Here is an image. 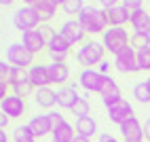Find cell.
<instances>
[{"label":"cell","instance_id":"2","mask_svg":"<svg viewBox=\"0 0 150 142\" xmlns=\"http://www.w3.org/2000/svg\"><path fill=\"white\" fill-rule=\"evenodd\" d=\"M104 55H106V47L99 40L91 38L76 51V62L83 68H93V66H99L104 62Z\"/></svg>","mask_w":150,"mask_h":142},{"label":"cell","instance_id":"25","mask_svg":"<svg viewBox=\"0 0 150 142\" xmlns=\"http://www.w3.org/2000/svg\"><path fill=\"white\" fill-rule=\"evenodd\" d=\"M131 93H133V98L137 100V102H142V104H148V102H150V89L146 87L144 81H142V83H135V85H133Z\"/></svg>","mask_w":150,"mask_h":142},{"label":"cell","instance_id":"16","mask_svg":"<svg viewBox=\"0 0 150 142\" xmlns=\"http://www.w3.org/2000/svg\"><path fill=\"white\" fill-rule=\"evenodd\" d=\"M47 49H49V57H68L70 51H72V47L68 45V40L59 32H55L51 38H49Z\"/></svg>","mask_w":150,"mask_h":142},{"label":"cell","instance_id":"3","mask_svg":"<svg viewBox=\"0 0 150 142\" xmlns=\"http://www.w3.org/2000/svg\"><path fill=\"white\" fill-rule=\"evenodd\" d=\"M13 26L19 30V32H30V30H38L42 26V19L40 15H38V11L32 6V4H23V6H19L17 11L13 13Z\"/></svg>","mask_w":150,"mask_h":142},{"label":"cell","instance_id":"19","mask_svg":"<svg viewBox=\"0 0 150 142\" xmlns=\"http://www.w3.org/2000/svg\"><path fill=\"white\" fill-rule=\"evenodd\" d=\"M133 32H142V34H150V13L144 11L142 9H137V11H131V24Z\"/></svg>","mask_w":150,"mask_h":142},{"label":"cell","instance_id":"35","mask_svg":"<svg viewBox=\"0 0 150 142\" xmlns=\"http://www.w3.org/2000/svg\"><path fill=\"white\" fill-rule=\"evenodd\" d=\"M129 11H137V9H142V2L139 0H127V2H123Z\"/></svg>","mask_w":150,"mask_h":142},{"label":"cell","instance_id":"36","mask_svg":"<svg viewBox=\"0 0 150 142\" xmlns=\"http://www.w3.org/2000/svg\"><path fill=\"white\" fill-rule=\"evenodd\" d=\"M97 142H118L114 136H110V134H99L97 136Z\"/></svg>","mask_w":150,"mask_h":142},{"label":"cell","instance_id":"21","mask_svg":"<svg viewBox=\"0 0 150 142\" xmlns=\"http://www.w3.org/2000/svg\"><path fill=\"white\" fill-rule=\"evenodd\" d=\"M49 76H51V85L64 87L70 78V68L68 64H49Z\"/></svg>","mask_w":150,"mask_h":142},{"label":"cell","instance_id":"29","mask_svg":"<svg viewBox=\"0 0 150 142\" xmlns=\"http://www.w3.org/2000/svg\"><path fill=\"white\" fill-rule=\"evenodd\" d=\"M25 78H28V70H23V68H17V66H11V72H8L6 83L13 87L15 83H19V81H25Z\"/></svg>","mask_w":150,"mask_h":142},{"label":"cell","instance_id":"17","mask_svg":"<svg viewBox=\"0 0 150 142\" xmlns=\"http://www.w3.org/2000/svg\"><path fill=\"white\" fill-rule=\"evenodd\" d=\"M28 4H32L36 11H38L42 24L51 21V19L55 17V13H57V9L62 6V2H55V0H32V2H28Z\"/></svg>","mask_w":150,"mask_h":142},{"label":"cell","instance_id":"27","mask_svg":"<svg viewBox=\"0 0 150 142\" xmlns=\"http://www.w3.org/2000/svg\"><path fill=\"white\" fill-rule=\"evenodd\" d=\"M131 47L135 51H142V49L150 47V34H142V32H133L131 34Z\"/></svg>","mask_w":150,"mask_h":142},{"label":"cell","instance_id":"15","mask_svg":"<svg viewBox=\"0 0 150 142\" xmlns=\"http://www.w3.org/2000/svg\"><path fill=\"white\" fill-rule=\"evenodd\" d=\"M81 98L83 96H78L76 87H72V85H64V87L57 89V104H59V108H64V110H72Z\"/></svg>","mask_w":150,"mask_h":142},{"label":"cell","instance_id":"39","mask_svg":"<svg viewBox=\"0 0 150 142\" xmlns=\"http://www.w3.org/2000/svg\"><path fill=\"white\" fill-rule=\"evenodd\" d=\"M0 142H8V136H6V129L0 131Z\"/></svg>","mask_w":150,"mask_h":142},{"label":"cell","instance_id":"23","mask_svg":"<svg viewBox=\"0 0 150 142\" xmlns=\"http://www.w3.org/2000/svg\"><path fill=\"white\" fill-rule=\"evenodd\" d=\"M76 134L81 138H89L91 140V136L97 131V121L93 117H83V119H76Z\"/></svg>","mask_w":150,"mask_h":142},{"label":"cell","instance_id":"37","mask_svg":"<svg viewBox=\"0 0 150 142\" xmlns=\"http://www.w3.org/2000/svg\"><path fill=\"white\" fill-rule=\"evenodd\" d=\"M144 136H146L148 142H150V117L146 119V123H144Z\"/></svg>","mask_w":150,"mask_h":142},{"label":"cell","instance_id":"11","mask_svg":"<svg viewBox=\"0 0 150 142\" xmlns=\"http://www.w3.org/2000/svg\"><path fill=\"white\" fill-rule=\"evenodd\" d=\"M47 43H49V40L45 38V34L40 32V30H30V32H23L21 34V45L32 55L42 53V49H47Z\"/></svg>","mask_w":150,"mask_h":142},{"label":"cell","instance_id":"40","mask_svg":"<svg viewBox=\"0 0 150 142\" xmlns=\"http://www.w3.org/2000/svg\"><path fill=\"white\" fill-rule=\"evenodd\" d=\"M74 142H91V140H89V138H81V136H76V140Z\"/></svg>","mask_w":150,"mask_h":142},{"label":"cell","instance_id":"41","mask_svg":"<svg viewBox=\"0 0 150 142\" xmlns=\"http://www.w3.org/2000/svg\"><path fill=\"white\" fill-rule=\"evenodd\" d=\"M13 142H36L34 138H30V140H13Z\"/></svg>","mask_w":150,"mask_h":142},{"label":"cell","instance_id":"10","mask_svg":"<svg viewBox=\"0 0 150 142\" xmlns=\"http://www.w3.org/2000/svg\"><path fill=\"white\" fill-rule=\"evenodd\" d=\"M106 17H108V24L110 28H125L127 24H131V11L123 4V2H116L114 6L106 9Z\"/></svg>","mask_w":150,"mask_h":142},{"label":"cell","instance_id":"31","mask_svg":"<svg viewBox=\"0 0 150 142\" xmlns=\"http://www.w3.org/2000/svg\"><path fill=\"white\" fill-rule=\"evenodd\" d=\"M30 138H34V136H32V129H30L28 125H19V127H15V131H13V140H30Z\"/></svg>","mask_w":150,"mask_h":142},{"label":"cell","instance_id":"6","mask_svg":"<svg viewBox=\"0 0 150 142\" xmlns=\"http://www.w3.org/2000/svg\"><path fill=\"white\" fill-rule=\"evenodd\" d=\"M59 34H62L70 47H76V45H85L87 43V32L83 30V26L78 24V19H66L59 28Z\"/></svg>","mask_w":150,"mask_h":142},{"label":"cell","instance_id":"38","mask_svg":"<svg viewBox=\"0 0 150 142\" xmlns=\"http://www.w3.org/2000/svg\"><path fill=\"white\" fill-rule=\"evenodd\" d=\"M6 125H8V117L6 115H0V127L6 129Z\"/></svg>","mask_w":150,"mask_h":142},{"label":"cell","instance_id":"34","mask_svg":"<svg viewBox=\"0 0 150 142\" xmlns=\"http://www.w3.org/2000/svg\"><path fill=\"white\" fill-rule=\"evenodd\" d=\"M110 68H112V64H110V59H104V62L97 66V70H99V72H102L104 76H110Z\"/></svg>","mask_w":150,"mask_h":142},{"label":"cell","instance_id":"13","mask_svg":"<svg viewBox=\"0 0 150 142\" xmlns=\"http://www.w3.org/2000/svg\"><path fill=\"white\" fill-rule=\"evenodd\" d=\"M118 129L123 134V142H142V138H144V125L139 123L137 117L127 119Z\"/></svg>","mask_w":150,"mask_h":142},{"label":"cell","instance_id":"18","mask_svg":"<svg viewBox=\"0 0 150 142\" xmlns=\"http://www.w3.org/2000/svg\"><path fill=\"white\" fill-rule=\"evenodd\" d=\"M28 127L32 129L34 140L36 138H45L47 134H51V131H53V125H51V121H49V115H34L32 119H30Z\"/></svg>","mask_w":150,"mask_h":142},{"label":"cell","instance_id":"22","mask_svg":"<svg viewBox=\"0 0 150 142\" xmlns=\"http://www.w3.org/2000/svg\"><path fill=\"white\" fill-rule=\"evenodd\" d=\"M36 104L40 108H53L57 104V91H53L51 87H42V89H36Z\"/></svg>","mask_w":150,"mask_h":142},{"label":"cell","instance_id":"20","mask_svg":"<svg viewBox=\"0 0 150 142\" xmlns=\"http://www.w3.org/2000/svg\"><path fill=\"white\" fill-rule=\"evenodd\" d=\"M76 127L72 125V123H62V125H57L53 131H51V138H53V142H74L76 140Z\"/></svg>","mask_w":150,"mask_h":142},{"label":"cell","instance_id":"26","mask_svg":"<svg viewBox=\"0 0 150 142\" xmlns=\"http://www.w3.org/2000/svg\"><path fill=\"white\" fill-rule=\"evenodd\" d=\"M13 93L19 96V98H28L30 93H36V89H34V85L25 78V81H19V83L13 85Z\"/></svg>","mask_w":150,"mask_h":142},{"label":"cell","instance_id":"8","mask_svg":"<svg viewBox=\"0 0 150 142\" xmlns=\"http://www.w3.org/2000/svg\"><path fill=\"white\" fill-rule=\"evenodd\" d=\"M104 74L99 72L97 68H83L81 74H78V85H81L85 91H93V93H99L104 83Z\"/></svg>","mask_w":150,"mask_h":142},{"label":"cell","instance_id":"1","mask_svg":"<svg viewBox=\"0 0 150 142\" xmlns=\"http://www.w3.org/2000/svg\"><path fill=\"white\" fill-rule=\"evenodd\" d=\"M76 19H78V24L83 26V30H85L87 34H104L106 30L110 28L108 17H106V13H104L102 6L89 4V6H85V11L78 15Z\"/></svg>","mask_w":150,"mask_h":142},{"label":"cell","instance_id":"7","mask_svg":"<svg viewBox=\"0 0 150 142\" xmlns=\"http://www.w3.org/2000/svg\"><path fill=\"white\" fill-rule=\"evenodd\" d=\"M112 66L123 74H135L139 72V66H137V51L133 47H127L125 51H121L118 55H114L112 59Z\"/></svg>","mask_w":150,"mask_h":142},{"label":"cell","instance_id":"24","mask_svg":"<svg viewBox=\"0 0 150 142\" xmlns=\"http://www.w3.org/2000/svg\"><path fill=\"white\" fill-rule=\"evenodd\" d=\"M85 2H83V0H64V2H62V11L64 13H68V15H81L83 11H85Z\"/></svg>","mask_w":150,"mask_h":142},{"label":"cell","instance_id":"28","mask_svg":"<svg viewBox=\"0 0 150 142\" xmlns=\"http://www.w3.org/2000/svg\"><path fill=\"white\" fill-rule=\"evenodd\" d=\"M70 113H72L76 119H83V117H89V113H91V104H89V100L87 98H81L76 102V106L70 110Z\"/></svg>","mask_w":150,"mask_h":142},{"label":"cell","instance_id":"9","mask_svg":"<svg viewBox=\"0 0 150 142\" xmlns=\"http://www.w3.org/2000/svg\"><path fill=\"white\" fill-rule=\"evenodd\" d=\"M131 117H135V115H133V104L129 102V100H125V98L118 100L114 106L108 108V119H110V123H116L118 127H121L127 119H131Z\"/></svg>","mask_w":150,"mask_h":142},{"label":"cell","instance_id":"30","mask_svg":"<svg viewBox=\"0 0 150 142\" xmlns=\"http://www.w3.org/2000/svg\"><path fill=\"white\" fill-rule=\"evenodd\" d=\"M137 66L139 72H150V47L137 51Z\"/></svg>","mask_w":150,"mask_h":142},{"label":"cell","instance_id":"33","mask_svg":"<svg viewBox=\"0 0 150 142\" xmlns=\"http://www.w3.org/2000/svg\"><path fill=\"white\" fill-rule=\"evenodd\" d=\"M8 72H11V64L0 62V81H6L8 78Z\"/></svg>","mask_w":150,"mask_h":142},{"label":"cell","instance_id":"42","mask_svg":"<svg viewBox=\"0 0 150 142\" xmlns=\"http://www.w3.org/2000/svg\"><path fill=\"white\" fill-rule=\"evenodd\" d=\"M144 83H146V87H148V89H150V76H148V78H146V81H144Z\"/></svg>","mask_w":150,"mask_h":142},{"label":"cell","instance_id":"5","mask_svg":"<svg viewBox=\"0 0 150 142\" xmlns=\"http://www.w3.org/2000/svg\"><path fill=\"white\" fill-rule=\"evenodd\" d=\"M6 59H8L11 66L23 68V70H30L34 66V55L30 53L21 43H11L6 47Z\"/></svg>","mask_w":150,"mask_h":142},{"label":"cell","instance_id":"12","mask_svg":"<svg viewBox=\"0 0 150 142\" xmlns=\"http://www.w3.org/2000/svg\"><path fill=\"white\" fill-rule=\"evenodd\" d=\"M0 108H2V115H6L8 119H19L25 113V100L11 93L0 102Z\"/></svg>","mask_w":150,"mask_h":142},{"label":"cell","instance_id":"14","mask_svg":"<svg viewBox=\"0 0 150 142\" xmlns=\"http://www.w3.org/2000/svg\"><path fill=\"white\" fill-rule=\"evenodd\" d=\"M28 81L34 85V89L51 87V76H49V64H34L28 70Z\"/></svg>","mask_w":150,"mask_h":142},{"label":"cell","instance_id":"4","mask_svg":"<svg viewBox=\"0 0 150 142\" xmlns=\"http://www.w3.org/2000/svg\"><path fill=\"white\" fill-rule=\"evenodd\" d=\"M102 45L106 47L108 53L118 55L121 51H125L127 47H131V36L127 34L125 28H108L102 34Z\"/></svg>","mask_w":150,"mask_h":142},{"label":"cell","instance_id":"32","mask_svg":"<svg viewBox=\"0 0 150 142\" xmlns=\"http://www.w3.org/2000/svg\"><path fill=\"white\" fill-rule=\"evenodd\" d=\"M49 115V121H51V125H53V129L57 127V125H62V123H66V119H64V115L62 113H57V110H51V113H47Z\"/></svg>","mask_w":150,"mask_h":142}]
</instances>
